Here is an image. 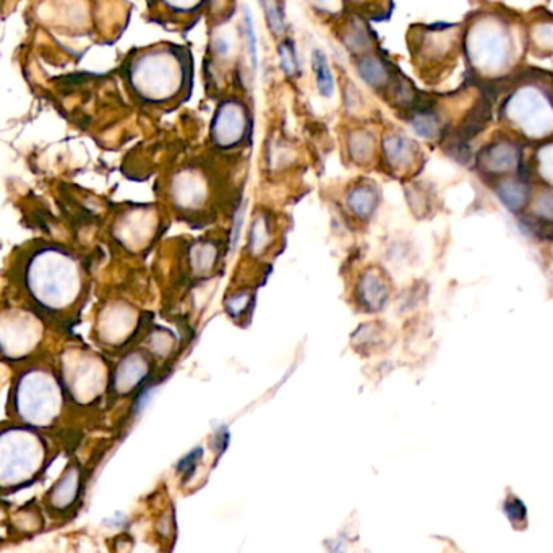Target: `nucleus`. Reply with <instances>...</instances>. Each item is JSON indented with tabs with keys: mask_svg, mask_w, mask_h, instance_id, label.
I'll list each match as a JSON object with an SVG mask.
<instances>
[{
	"mask_svg": "<svg viewBox=\"0 0 553 553\" xmlns=\"http://www.w3.org/2000/svg\"><path fill=\"white\" fill-rule=\"evenodd\" d=\"M61 390L48 373H30L18 383V414L35 425H49L61 409Z\"/></svg>",
	"mask_w": 553,
	"mask_h": 553,
	"instance_id": "4",
	"label": "nucleus"
},
{
	"mask_svg": "<svg viewBox=\"0 0 553 553\" xmlns=\"http://www.w3.org/2000/svg\"><path fill=\"white\" fill-rule=\"evenodd\" d=\"M174 193H176V198L181 202V205L197 206L200 205L203 195H205V185L197 174L184 172L174 182Z\"/></svg>",
	"mask_w": 553,
	"mask_h": 553,
	"instance_id": "11",
	"label": "nucleus"
},
{
	"mask_svg": "<svg viewBox=\"0 0 553 553\" xmlns=\"http://www.w3.org/2000/svg\"><path fill=\"white\" fill-rule=\"evenodd\" d=\"M13 438L5 433L2 440V476L4 484L12 479L13 484L25 482L41 469L44 458L43 443L35 435L13 430Z\"/></svg>",
	"mask_w": 553,
	"mask_h": 553,
	"instance_id": "5",
	"label": "nucleus"
},
{
	"mask_svg": "<svg viewBox=\"0 0 553 553\" xmlns=\"http://www.w3.org/2000/svg\"><path fill=\"white\" fill-rule=\"evenodd\" d=\"M510 36L497 23L481 25L472 31L471 56L481 69H495L508 59Z\"/></svg>",
	"mask_w": 553,
	"mask_h": 553,
	"instance_id": "6",
	"label": "nucleus"
},
{
	"mask_svg": "<svg viewBox=\"0 0 553 553\" xmlns=\"http://www.w3.org/2000/svg\"><path fill=\"white\" fill-rule=\"evenodd\" d=\"M242 221H244V206L239 208L236 216H234V226H232V247H236L237 241H239V234H241Z\"/></svg>",
	"mask_w": 553,
	"mask_h": 553,
	"instance_id": "29",
	"label": "nucleus"
},
{
	"mask_svg": "<svg viewBox=\"0 0 553 553\" xmlns=\"http://www.w3.org/2000/svg\"><path fill=\"white\" fill-rule=\"evenodd\" d=\"M263 9H265L266 20L270 25V30L275 35H281L284 31V17L283 12L279 9V5L275 0H263Z\"/></svg>",
	"mask_w": 553,
	"mask_h": 553,
	"instance_id": "21",
	"label": "nucleus"
},
{
	"mask_svg": "<svg viewBox=\"0 0 553 553\" xmlns=\"http://www.w3.org/2000/svg\"><path fill=\"white\" fill-rule=\"evenodd\" d=\"M28 284L36 301L48 309L61 310L77 296L80 275L65 253L44 252L31 263Z\"/></svg>",
	"mask_w": 553,
	"mask_h": 553,
	"instance_id": "1",
	"label": "nucleus"
},
{
	"mask_svg": "<svg viewBox=\"0 0 553 553\" xmlns=\"http://www.w3.org/2000/svg\"><path fill=\"white\" fill-rule=\"evenodd\" d=\"M385 155L390 163L401 166L412 156V143L406 138L398 137V135L386 138Z\"/></svg>",
	"mask_w": 553,
	"mask_h": 553,
	"instance_id": "17",
	"label": "nucleus"
},
{
	"mask_svg": "<svg viewBox=\"0 0 553 553\" xmlns=\"http://www.w3.org/2000/svg\"><path fill=\"white\" fill-rule=\"evenodd\" d=\"M77 476L78 472L75 469H69L61 481L57 482L54 492L51 493L52 505L59 506V508L72 505L75 495H77Z\"/></svg>",
	"mask_w": 553,
	"mask_h": 553,
	"instance_id": "13",
	"label": "nucleus"
},
{
	"mask_svg": "<svg viewBox=\"0 0 553 553\" xmlns=\"http://www.w3.org/2000/svg\"><path fill=\"white\" fill-rule=\"evenodd\" d=\"M200 455H202V450H200V448L192 451L190 455H187V458L182 459L181 464H179V471L187 477L192 476L193 468L197 466V459Z\"/></svg>",
	"mask_w": 553,
	"mask_h": 553,
	"instance_id": "28",
	"label": "nucleus"
},
{
	"mask_svg": "<svg viewBox=\"0 0 553 553\" xmlns=\"http://www.w3.org/2000/svg\"><path fill=\"white\" fill-rule=\"evenodd\" d=\"M242 20H244L245 46H247V54H249L252 69H257V36H255V28H253L252 15H250L249 7H244L242 10Z\"/></svg>",
	"mask_w": 553,
	"mask_h": 553,
	"instance_id": "20",
	"label": "nucleus"
},
{
	"mask_svg": "<svg viewBox=\"0 0 553 553\" xmlns=\"http://www.w3.org/2000/svg\"><path fill=\"white\" fill-rule=\"evenodd\" d=\"M130 82L138 95L150 101L174 98L184 88L185 67L174 52H146L135 59Z\"/></svg>",
	"mask_w": 553,
	"mask_h": 553,
	"instance_id": "2",
	"label": "nucleus"
},
{
	"mask_svg": "<svg viewBox=\"0 0 553 553\" xmlns=\"http://www.w3.org/2000/svg\"><path fill=\"white\" fill-rule=\"evenodd\" d=\"M359 75L364 78L365 82L372 86L382 85L388 77L385 65L377 57H365L359 62Z\"/></svg>",
	"mask_w": 553,
	"mask_h": 553,
	"instance_id": "18",
	"label": "nucleus"
},
{
	"mask_svg": "<svg viewBox=\"0 0 553 553\" xmlns=\"http://www.w3.org/2000/svg\"><path fill=\"white\" fill-rule=\"evenodd\" d=\"M247 130V114L242 104L236 101L219 104L211 135L216 145L231 148L241 143Z\"/></svg>",
	"mask_w": 553,
	"mask_h": 553,
	"instance_id": "7",
	"label": "nucleus"
},
{
	"mask_svg": "<svg viewBox=\"0 0 553 553\" xmlns=\"http://www.w3.org/2000/svg\"><path fill=\"white\" fill-rule=\"evenodd\" d=\"M159 2L176 12H192V10L202 7L205 0H159Z\"/></svg>",
	"mask_w": 553,
	"mask_h": 553,
	"instance_id": "25",
	"label": "nucleus"
},
{
	"mask_svg": "<svg viewBox=\"0 0 553 553\" xmlns=\"http://www.w3.org/2000/svg\"><path fill=\"white\" fill-rule=\"evenodd\" d=\"M279 61H281V69L284 70V73H288V75L296 73L297 57L291 43H283L279 46Z\"/></svg>",
	"mask_w": 553,
	"mask_h": 553,
	"instance_id": "22",
	"label": "nucleus"
},
{
	"mask_svg": "<svg viewBox=\"0 0 553 553\" xmlns=\"http://www.w3.org/2000/svg\"><path fill=\"white\" fill-rule=\"evenodd\" d=\"M312 65L320 95L330 98L333 95V91H335V82H333V73H331L330 67H328V61H326V57L323 56L322 52H313Z\"/></svg>",
	"mask_w": 553,
	"mask_h": 553,
	"instance_id": "15",
	"label": "nucleus"
},
{
	"mask_svg": "<svg viewBox=\"0 0 553 553\" xmlns=\"http://www.w3.org/2000/svg\"><path fill=\"white\" fill-rule=\"evenodd\" d=\"M362 301L370 309H380L385 304L386 288L382 278L378 273L372 271L362 278L361 286H359Z\"/></svg>",
	"mask_w": 553,
	"mask_h": 553,
	"instance_id": "12",
	"label": "nucleus"
},
{
	"mask_svg": "<svg viewBox=\"0 0 553 553\" xmlns=\"http://www.w3.org/2000/svg\"><path fill=\"white\" fill-rule=\"evenodd\" d=\"M498 195H500L503 203L508 208L518 210V208L524 205L526 198H528V189L524 187L523 182L516 181V179H508V181H503L500 187H498Z\"/></svg>",
	"mask_w": 553,
	"mask_h": 553,
	"instance_id": "16",
	"label": "nucleus"
},
{
	"mask_svg": "<svg viewBox=\"0 0 553 553\" xmlns=\"http://www.w3.org/2000/svg\"><path fill=\"white\" fill-rule=\"evenodd\" d=\"M247 305H249V296H245V292H241L228 302V312L231 313L232 317H237L239 313L244 312Z\"/></svg>",
	"mask_w": 553,
	"mask_h": 553,
	"instance_id": "27",
	"label": "nucleus"
},
{
	"mask_svg": "<svg viewBox=\"0 0 553 553\" xmlns=\"http://www.w3.org/2000/svg\"><path fill=\"white\" fill-rule=\"evenodd\" d=\"M310 4L326 13H335L339 9V0H310Z\"/></svg>",
	"mask_w": 553,
	"mask_h": 553,
	"instance_id": "30",
	"label": "nucleus"
},
{
	"mask_svg": "<svg viewBox=\"0 0 553 553\" xmlns=\"http://www.w3.org/2000/svg\"><path fill=\"white\" fill-rule=\"evenodd\" d=\"M506 119L524 137L544 138L553 133V93L536 82L518 86L505 103Z\"/></svg>",
	"mask_w": 553,
	"mask_h": 553,
	"instance_id": "3",
	"label": "nucleus"
},
{
	"mask_svg": "<svg viewBox=\"0 0 553 553\" xmlns=\"http://www.w3.org/2000/svg\"><path fill=\"white\" fill-rule=\"evenodd\" d=\"M534 211L541 218L553 219V190L542 193L541 197L537 198Z\"/></svg>",
	"mask_w": 553,
	"mask_h": 553,
	"instance_id": "24",
	"label": "nucleus"
},
{
	"mask_svg": "<svg viewBox=\"0 0 553 553\" xmlns=\"http://www.w3.org/2000/svg\"><path fill=\"white\" fill-rule=\"evenodd\" d=\"M508 515L511 516V518H524V515H526V510H524V506L521 505V503L518 502V500H513V502L508 505Z\"/></svg>",
	"mask_w": 553,
	"mask_h": 553,
	"instance_id": "31",
	"label": "nucleus"
},
{
	"mask_svg": "<svg viewBox=\"0 0 553 553\" xmlns=\"http://www.w3.org/2000/svg\"><path fill=\"white\" fill-rule=\"evenodd\" d=\"M348 205L357 216L367 218V216L372 215L375 206H377V195L370 187L361 185V187H356L349 193Z\"/></svg>",
	"mask_w": 553,
	"mask_h": 553,
	"instance_id": "14",
	"label": "nucleus"
},
{
	"mask_svg": "<svg viewBox=\"0 0 553 553\" xmlns=\"http://www.w3.org/2000/svg\"><path fill=\"white\" fill-rule=\"evenodd\" d=\"M270 228L266 223L265 218L255 219L253 223L252 231H250V244L249 249L252 250L255 255L262 253L263 250L270 244Z\"/></svg>",
	"mask_w": 553,
	"mask_h": 553,
	"instance_id": "19",
	"label": "nucleus"
},
{
	"mask_svg": "<svg viewBox=\"0 0 553 553\" xmlns=\"http://www.w3.org/2000/svg\"><path fill=\"white\" fill-rule=\"evenodd\" d=\"M519 153L518 146L515 143L503 142L492 145L485 150L484 164L489 172H510L518 166Z\"/></svg>",
	"mask_w": 553,
	"mask_h": 553,
	"instance_id": "9",
	"label": "nucleus"
},
{
	"mask_svg": "<svg viewBox=\"0 0 553 553\" xmlns=\"http://www.w3.org/2000/svg\"><path fill=\"white\" fill-rule=\"evenodd\" d=\"M539 172L545 181L553 182V143L542 146L539 151Z\"/></svg>",
	"mask_w": 553,
	"mask_h": 553,
	"instance_id": "23",
	"label": "nucleus"
},
{
	"mask_svg": "<svg viewBox=\"0 0 553 553\" xmlns=\"http://www.w3.org/2000/svg\"><path fill=\"white\" fill-rule=\"evenodd\" d=\"M215 51L216 54H218L219 57H223V59L231 56L232 35L231 33H229V31H221V33H218V35H216Z\"/></svg>",
	"mask_w": 553,
	"mask_h": 553,
	"instance_id": "26",
	"label": "nucleus"
},
{
	"mask_svg": "<svg viewBox=\"0 0 553 553\" xmlns=\"http://www.w3.org/2000/svg\"><path fill=\"white\" fill-rule=\"evenodd\" d=\"M148 375V364H146L145 357L133 356L127 357L119 365L116 373V390L121 393H129V391L135 390L138 383L142 382L143 378Z\"/></svg>",
	"mask_w": 553,
	"mask_h": 553,
	"instance_id": "10",
	"label": "nucleus"
},
{
	"mask_svg": "<svg viewBox=\"0 0 553 553\" xmlns=\"http://www.w3.org/2000/svg\"><path fill=\"white\" fill-rule=\"evenodd\" d=\"M103 370L99 369L95 361L90 357H83V361L73 365V372H69L70 388L80 398L93 399L101 388V375Z\"/></svg>",
	"mask_w": 553,
	"mask_h": 553,
	"instance_id": "8",
	"label": "nucleus"
}]
</instances>
